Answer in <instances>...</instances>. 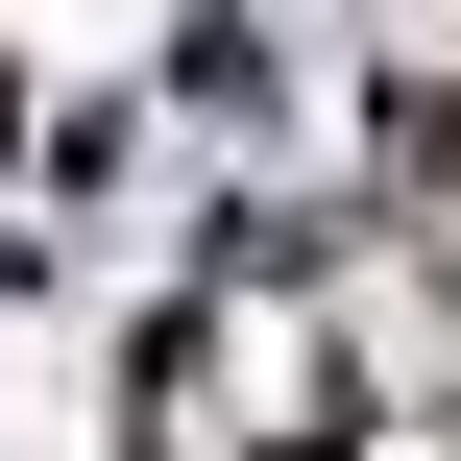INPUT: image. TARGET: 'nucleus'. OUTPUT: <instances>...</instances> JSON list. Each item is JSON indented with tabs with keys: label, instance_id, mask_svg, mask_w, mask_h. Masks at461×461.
<instances>
[{
	"label": "nucleus",
	"instance_id": "1",
	"mask_svg": "<svg viewBox=\"0 0 461 461\" xmlns=\"http://www.w3.org/2000/svg\"><path fill=\"white\" fill-rule=\"evenodd\" d=\"M438 170H461V97H438Z\"/></svg>",
	"mask_w": 461,
	"mask_h": 461
}]
</instances>
